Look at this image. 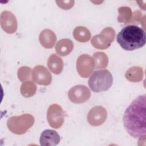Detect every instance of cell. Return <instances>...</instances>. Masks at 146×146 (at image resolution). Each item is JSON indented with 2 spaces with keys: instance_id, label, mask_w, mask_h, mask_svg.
<instances>
[{
  "instance_id": "cell-1",
  "label": "cell",
  "mask_w": 146,
  "mask_h": 146,
  "mask_svg": "<svg viewBox=\"0 0 146 146\" xmlns=\"http://www.w3.org/2000/svg\"><path fill=\"white\" fill-rule=\"evenodd\" d=\"M146 95L136 98L126 108L123 122L128 133L134 138L141 137L146 134Z\"/></svg>"
},
{
  "instance_id": "cell-2",
  "label": "cell",
  "mask_w": 146,
  "mask_h": 146,
  "mask_svg": "<svg viewBox=\"0 0 146 146\" xmlns=\"http://www.w3.org/2000/svg\"><path fill=\"white\" fill-rule=\"evenodd\" d=\"M116 40L122 48L133 51L143 47L146 42L145 31L136 25H128L118 33Z\"/></svg>"
},
{
  "instance_id": "cell-3",
  "label": "cell",
  "mask_w": 146,
  "mask_h": 146,
  "mask_svg": "<svg viewBox=\"0 0 146 146\" xmlns=\"http://www.w3.org/2000/svg\"><path fill=\"white\" fill-rule=\"evenodd\" d=\"M112 83V75L107 70L95 71L88 81L90 88L94 92L107 91L111 87Z\"/></svg>"
},
{
  "instance_id": "cell-4",
  "label": "cell",
  "mask_w": 146,
  "mask_h": 146,
  "mask_svg": "<svg viewBox=\"0 0 146 146\" xmlns=\"http://www.w3.org/2000/svg\"><path fill=\"white\" fill-rule=\"evenodd\" d=\"M34 123V117L29 113L12 116L9 117L7 121V125L9 129L17 135H22L26 133L33 126Z\"/></svg>"
},
{
  "instance_id": "cell-5",
  "label": "cell",
  "mask_w": 146,
  "mask_h": 146,
  "mask_svg": "<svg viewBox=\"0 0 146 146\" xmlns=\"http://www.w3.org/2000/svg\"><path fill=\"white\" fill-rule=\"evenodd\" d=\"M115 35V30L111 27L104 29L100 34L95 35L91 39V43L98 49H106L109 47L113 41Z\"/></svg>"
},
{
  "instance_id": "cell-6",
  "label": "cell",
  "mask_w": 146,
  "mask_h": 146,
  "mask_svg": "<svg viewBox=\"0 0 146 146\" xmlns=\"http://www.w3.org/2000/svg\"><path fill=\"white\" fill-rule=\"evenodd\" d=\"M47 118L49 125L54 128H60L64 119V112L62 108L57 104L51 105L47 112Z\"/></svg>"
},
{
  "instance_id": "cell-7",
  "label": "cell",
  "mask_w": 146,
  "mask_h": 146,
  "mask_svg": "<svg viewBox=\"0 0 146 146\" xmlns=\"http://www.w3.org/2000/svg\"><path fill=\"white\" fill-rule=\"evenodd\" d=\"M95 67L92 57L87 54H83L79 56L76 61V68L79 74L83 78H88Z\"/></svg>"
},
{
  "instance_id": "cell-8",
  "label": "cell",
  "mask_w": 146,
  "mask_h": 146,
  "mask_svg": "<svg viewBox=\"0 0 146 146\" xmlns=\"http://www.w3.org/2000/svg\"><path fill=\"white\" fill-rule=\"evenodd\" d=\"M90 90L84 85H76L71 88L68 92V97L74 103H83L90 98Z\"/></svg>"
},
{
  "instance_id": "cell-9",
  "label": "cell",
  "mask_w": 146,
  "mask_h": 146,
  "mask_svg": "<svg viewBox=\"0 0 146 146\" xmlns=\"http://www.w3.org/2000/svg\"><path fill=\"white\" fill-rule=\"evenodd\" d=\"M31 77L33 81L39 85L48 86L52 80V76L50 72L42 65L36 66L33 68Z\"/></svg>"
},
{
  "instance_id": "cell-10",
  "label": "cell",
  "mask_w": 146,
  "mask_h": 146,
  "mask_svg": "<svg viewBox=\"0 0 146 146\" xmlns=\"http://www.w3.org/2000/svg\"><path fill=\"white\" fill-rule=\"evenodd\" d=\"M107 116L106 109L102 106H95L90 110L87 115V121L92 126L102 125Z\"/></svg>"
},
{
  "instance_id": "cell-11",
  "label": "cell",
  "mask_w": 146,
  "mask_h": 146,
  "mask_svg": "<svg viewBox=\"0 0 146 146\" xmlns=\"http://www.w3.org/2000/svg\"><path fill=\"white\" fill-rule=\"evenodd\" d=\"M1 25L7 33L12 34L17 29V21L15 15L9 11H3L1 14Z\"/></svg>"
},
{
  "instance_id": "cell-12",
  "label": "cell",
  "mask_w": 146,
  "mask_h": 146,
  "mask_svg": "<svg viewBox=\"0 0 146 146\" xmlns=\"http://www.w3.org/2000/svg\"><path fill=\"white\" fill-rule=\"evenodd\" d=\"M60 138L58 132L52 129L43 131L40 136L39 142L42 146H53L58 144Z\"/></svg>"
},
{
  "instance_id": "cell-13",
  "label": "cell",
  "mask_w": 146,
  "mask_h": 146,
  "mask_svg": "<svg viewBox=\"0 0 146 146\" xmlns=\"http://www.w3.org/2000/svg\"><path fill=\"white\" fill-rule=\"evenodd\" d=\"M40 44L46 48H52L56 40L55 33L51 30L44 29L39 35V37Z\"/></svg>"
},
{
  "instance_id": "cell-14",
  "label": "cell",
  "mask_w": 146,
  "mask_h": 146,
  "mask_svg": "<svg viewBox=\"0 0 146 146\" xmlns=\"http://www.w3.org/2000/svg\"><path fill=\"white\" fill-rule=\"evenodd\" d=\"M74 48V43L68 39H62L58 42L55 46L56 52L61 56L69 54Z\"/></svg>"
},
{
  "instance_id": "cell-15",
  "label": "cell",
  "mask_w": 146,
  "mask_h": 146,
  "mask_svg": "<svg viewBox=\"0 0 146 146\" xmlns=\"http://www.w3.org/2000/svg\"><path fill=\"white\" fill-rule=\"evenodd\" d=\"M47 66L49 70L55 74H59L63 67L62 59L56 54H52L48 59Z\"/></svg>"
},
{
  "instance_id": "cell-16",
  "label": "cell",
  "mask_w": 146,
  "mask_h": 146,
  "mask_svg": "<svg viewBox=\"0 0 146 146\" xmlns=\"http://www.w3.org/2000/svg\"><path fill=\"white\" fill-rule=\"evenodd\" d=\"M127 79L132 82L140 81L143 76V70L140 67L133 66L128 70L125 74Z\"/></svg>"
},
{
  "instance_id": "cell-17",
  "label": "cell",
  "mask_w": 146,
  "mask_h": 146,
  "mask_svg": "<svg viewBox=\"0 0 146 146\" xmlns=\"http://www.w3.org/2000/svg\"><path fill=\"white\" fill-rule=\"evenodd\" d=\"M75 39L79 42H86L89 40L91 37L90 31L86 27L82 26L76 27L73 32Z\"/></svg>"
},
{
  "instance_id": "cell-18",
  "label": "cell",
  "mask_w": 146,
  "mask_h": 146,
  "mask_svg": "<svg viewBox=\"0 0 146 146\" xmlns=\"http://www.w3.org/2000/svg\"><path fill=\"white\" fill-rule=\"evenodd\" d=\"M93 59L96 68H104L108 65V57L103 52H95L93 55Z\"/></svg>"
},
{
  "instance_id": "cell-19",
  "label": "cell",
  "mask_w": 146,
  "mask_h": 146,
  "mask_svg": "<svg viewBox=\"0 0 146 146\" xmlns=\"http://www.w3.org/2000/svg\"><path fill=\"white\" fill-rule=\"evenodd\" d=\"M36 89V86L33 82H23L21 87V92L23 96L29 98L35 93Z\"/></svg>"
},
{
  "instance_id": "cell-20",
  "label": "cell",
  "mask_w": 146,
  "mask_h": 146,
  "mask_svg": "<svg viewBox=\"0 0 146 146\" xmlns=\"http://www.w3.org/2000/svg\"><path fill=\"white\" fill-rule=\"evenodd\" d=\"M118 12L119 15L117 17V20L119 22L127 23L129 22L132 14L129 7H121L118 9Z\"/></svg>"
},
{
  "instance_id": "cell-21",
  "label": "cell",
  "mask_w": 146,
  "mask_h": 146,
  "mask_svg": "<svg viewBox=\"0 0 146 146\" xmlns=\"http://www.w3.org/2000/svg\"><path fill=\"white\" fill-rule=\"evenodd\" d=\"M31 70L30 67L23 66L21 67L18 71V76L19 80L22 82H24L26 80L30 79Z\"/></svg>"
}]
</instances>
